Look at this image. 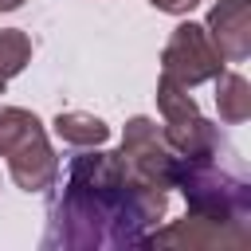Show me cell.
Instances as JSON below:
<instances>
[{
  "instance_id": "cell-13",
  "label": "cell",
  "mask_w": 251,
  "mask_h": 251,
  "mask_svg": "<svg viewBox=\"0 0 251 251\" xmlns=\"http://www.w3.org/2000/svg\"><path fill=\"white\" fill-rule=\"evenodd\" d=\"M157 110H161V118L169 122V118H184V114H196L200 106H196V98L188 94V86H180V82H173V78H157Z\"/></svg>"
},
{
  "instance_id": "cell-6",
  "label": "cell",
  "mask_w": 251,
  "mask_h": 251,
  "mask_svg": "<svg viewBox=\"0 0 251 251\" xmlns=\"http://www.w3.org/2000/svg\"><path fill=\"white\" fill-rule=\"evenodd\" d=\"M204 31L224 63H243L251 55V0H216Z\"/></svg>"
},
{
  "instance_id": "cell-8",
  "label": "cell",
  "mask_w": 251,
  "mask_h": 251,
  "mask_svg": "<svg viewBox=\"0 0 251 251\" xmlns=\"http://www.w3.org/2000/svg\"><path fill=\"white\" fill-rule=\"evenodd\" d=\"M161 137L169 141V149L176 157H188V161H208V157H220V149H224L220 129L200 110L196 114H184V118H169L161 126Z\"/></svg>"
},
{
  "instance_id": "cell-4",
  "label": "cell",
  "mask_w": 251,
  "mask_h": 251,
  "mask_svg": "<svg viewBox=\"0 0 251 251\" xmlns=\"http://www.w3.org/2000/svg\"><path fill=\"white\" fill-rule=\"evenodd\" d=\"M122 157H126V165L141 176V180H149V184H161V188H173V176H176V165H180V157L169 149V141L161 137V129H157V122L153 118H129L126 122V133H122V149H118Z\"/></svg>"
},
{
  "instance_id": "cell-12",
  "label": "cell",
  "mask_w": 251,
  "mask_h": 251,
  "mask_svg": "<svg viewBox=\"0 0 251 251\" xmlns=\"http://www.w3.org/2000/svg\"><path fill=\"white\" fill-rule=\"evenodd\" d=\"M31 63V39L20 27H4L0 31V78L8 82L12 75H20Z\"/></svg>"
},
{
  "instance_id": "cell-2",
  "label": "cell",
  "mask_w": 251,
  "mask_h": 251,
  "mask_svg": "<svg viewBox=\"0 0 251 251\" xmlns=\"http://www.w3.org/2000/svg\"><path fill=\"white\" fill-rule=\"evenodd\" d=\"M173 188L184 192L192 216H208L220 224H247L251 220V184L239 173H231L227 165H220L216 157H208V161L180 157Z\"/></svg>"
},
{
  "instance_id": "cell-10",
  "label": "cell",
  "mask_w": 251,
  "mask_h": 251,
  "mask_svg": "<svg viewBox=\"0 0 251 251\" xmlns=\"http://www.w3.org/2000/svg\"><path fill=\"white\" fill-rule=\"evenodd\" d=\"M216 110H220V122L227 126H239L251 118V82L235 71H220L216 78Z\"/></svg>"
},
{
  "instance_id": "cell-9",
  "label": "cell",
  "mask_w": 251,
  "mask_h": 251,
  "mask_svg": "<svg viewBox=\"0 0 251 251\" xmlns=\"http://www.w3.org/2000/svg\"><path fill=\"white\" fill-rule=\"evenodd\" d=\"M55 137L63 145H75V149H94V145H106L110 141V126L86 110H59L55 122H51Z\"/></svg>"
},
{
  "instance_id": "cell-14",
  "label": "cell",
  "mask_w": 251,
  "mask_h": 251,
  "mask_svg": "<svg viewBox=\"0 0 251 251\" xmlns=\"http://www.w3.org/2000/svg\"><path fill=\"white\" fill-rule=\"evenodd\" d=\"M149 4H153L157 12H169V16H188L200 0H149Z\"/></svg>"
},
{
  "instance_id": "cell-15",
  "label": "cell",
  "mask_w": 251,
  "mask_h": 251,
  "mask_svg": "<svg viewBox=\"0 0 251 251\" xmlns=\"http://www.w3.org/2000/svg\"><path fill=\"white\" fill-rule=\"evenodd\" d=\"M16 8H24V0H0V12H16Z\"/></svg>"
},
{
  "instance_id": "cell-16",
  "label": "cell",
  "mask_w": 251,
  "mask_h": 251,
  "mask_svg": "<svg viewBox=\"0 0 251 251\" xmlns=\"http://www.w3.org/2000/svg\"><path fill=\"white\" fill-rule=\"evenodd\" d=\"M0 94H4V78H0Z\"/></svg>"
},
{
  "instance_id": "cell-1",
  "label": "cell",
  "mask_w": 251,
  "mask_h": 251,
  "mask_svg": "<svg viewBox=\"0 0 251 251\" xmlns=\"http://www.w3.org/2000/svg\"><path fill=\"white\" fill-rule=\"evenodd\" d=\"M51 188L55 196L47 200L43 231L47 251L133 247L145 243V235L169 212V188L141 180L122 153H106L102 145L71 157Z\"/></svg>"
},
{
  "instance_id": "cell-5",
  "label": "cell",
  "mask_w": 251,
  "mask_h": 251,
  "mask_svg": "<svg viewBox=\"0 0 251 251\" xmlns=\"http://www.w3.org/2000/svg\"><path fill=\"white\" fill-rule=\"evenodd\" d=\"M251 227L247 224H220L208 216L184 212V220L169 227H153L145 235V247H180V251H204V247H247Z\"/></svg>"
},
{
  "instance_id": "cell-7",
  "label": "cell",
  "mask_w": 251,
  "mask_h": 251,
  "mask_svg": "<svg viewBox=\"0 0 251 251\" xmlns=\"http://www.w3.org/2000/svg\"><path fill=\"white\" fill-rule=\"evenodd\" d=\"M8 173H12L16 188H24V192H43V188L55 184V176H59V153L51 149L47 129L31 133L27 141H20L8 153Z\"/></svg>"
},
{
  "instance_id": "cell-11",
  "label": "cell",
  "mask_w": 251,
  "mask_h": 251,
  "mask_svg": "<svg viewBox=\"0 0 251 251\" xmlns=\"http://www.w3.org/2000/svg\"><path fill=\"white\" fill-rule=\"evenodd\" d=\"M43 122L31 114V110H20V106H0V157H8L20 141H27L31 133H39Z\"/></svg>"
},
{
  "instance_id": "cell-3",
  "label": "cell",
  "mask_w": 251,
  "mask_h": 251,
  "mask_svg": "<svg viewBox=\"0 0 251 251\" xmlns=\"http://www.w3.org/2000/svg\"><path fill=\"white\" fill-rule=\"evenodd\" d=\"M220 71H224V55L212 47L204 24H192V20L176 24L161 51V75L192 90L200 82H212Z\"/></svg>"
}]
</instances>
